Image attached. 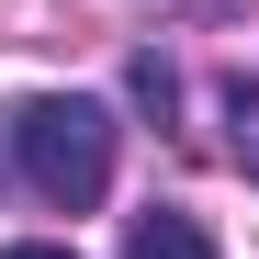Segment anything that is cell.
Returning <instances> with one entry per match:
<instances>
[{"label":"cell","mask_w":259,"mask_h":259,"mask_svg":"<svg viewBox=\"0 0 259 259\" xmlns=\"http://www.w3.org/2000/svg\"><path fill=\"white\" fill-rule=\"evenodd\" d=\"M12 158H23L34 203L91 214V203L113 192V102H91V91H34V102L12 113Z\"/></svg>","instance_id":"6da1fadb"},{"label":"cell","mask_w":259,"mask_h":259,"mask_svg":"<svg viewBox=\"0 0 259 259\" xmlns=\"http://www.w3.org/2000/svg\"><path fill=\"white\" fill-rule=\"evenodd\" d=\"M124 259H214V237H203L192 203H147L136 226H124Z\"/></svg>","instance_id":"7a4b0ae2"},{"label":"cell","mask_w":259,"mask_h":259,"mask_svg":"<svg viewBox=\"0 0 259 259\" xmlns=\"http://www.w3.org/2000/svg\"><path fill=\"white\" fill-rule=\"evenodd\" d=\"M214 113H226V158L259 181V79H248V68H226V79H214Z\"/></svg>","instance_id":"3957f363"},{"label":"cell","mask_w":259,"mask_h":259,"mask_svg":"<svg viewBox=\"0 0 259 259\" xmlns=\"http://www.w3.org/2000/svg\"><path fill=\"white\" fill-rule=\"evenodd\" d=\"M124 102H136L147 124H169V113H181V79H169V57H158V46H136V57H124Z\"/></svg>","instance_id":"277c9868"},{"label":"cell","mask_w":259,"mask_h":259,"mask_svg":"<svg viewBox=\"0 0 259 259\" xmlns=\"http://www.w3.org/2000/svg\"><path fill=\"white\" fill-rule=\"evenodd\" d=\"M0 259H79V248H57V237H23V248H0Z\"/></svg>","instance_id":"5b68a950"},{"label":"cell","mask_w":259,"mask_h":259,"mask_svg":"<svg viewBox=\"0 0 259 259\" xmlns=\"http://www.w3.org/2000/svg\"><path fill=\"white\" fill-rule=\"evenodd\" d=\"M136 12H237V0H136Z\"/></svg>","instance_id":"8992f818"}]
</instances>
